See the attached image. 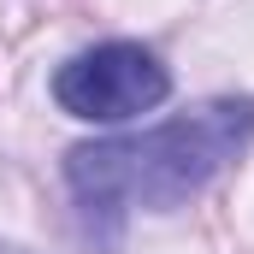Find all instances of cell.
<instances>
[{"instance_id":"obj_1","label":"cell","mask_w":254,"mask_h":254,"mask_svg":"<svg viewBox=\"0 0 254 254\" xmlns=\"http://www.w3.org/2000/svg\"><path fill=\"white\" fill-rule=\"evenodd\" d=\"M254 142V101L249 95H219L190 113L166 119L136 136H101L77 142L65 154V190L77 201V225L95 249H119L125 219L142 213H172L207 190L237 154Z\"/></svg>"},{"instance_id":"obj_2","label":"cell","mask_w":254,"mask_h":254,"mask_svg":"<svg viewBox=\"0 0 254 254\" xmlns=\"http://www.w3.org/2000/svg\"><path fill=\"white\" fill-rule=\"evenodd\" d=\"M166 95H172V71L142 42H101L54 71V101L89 125H125L136 113H154Z\"/></svg>"},{"instance_id":"obj_3","label":"cell","mask_w":254,"mask_h":254,"mask_svg":"<svg viewBox=\"0 0 254 254\" xmlns=\"http://www.w3.org/2000/svg\"><path fill=\"white\" fill-rule=\"evenodd\" d=\"M0 254H24V249H12V243H0Z\"/></svg>"}]
</instances>
